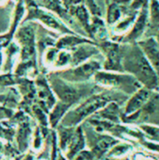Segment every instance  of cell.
I'll return each mask as SVG.
<instances>
[{
    "label": "cell",
    "instance_id": "cell-28",
    "mask_svg": "<svg viewBox=\"0 0 159 160\" xmlns=\"http://www.w3.org/2000/svg\"><path fill=\"white\" fill-rule=\"evenodd\" d=\"M112 2H114V3H116V4L119 5V6H122V5L124 6V5H127V4L130 3L131 0H112Z\"/></svg>",
    "mask_w": 159,
    "mask_h": 160
},
{
    "label": "cell",
    "instance_id": "cell-10",
    "mask_svg": "<svg viewBox=\"0 0 159 160\" xmlns=\"http://www.w3.org/2000/svg\"><path fill=\"white\" fill-rule=\"evenodd\" d=\"M17 38L22 46L23 58H29L35 50V33L34 29L30 25L23 26L17 34Z\"/></svg>",
    "mask_w": 159,
    "mask_h": 160
},
{
    "label": "cell",
    "instance_id": "cell-21",
    "mask_svg": "<svg viewBox=\"0 0 159 160\" xmlns=\"http://www.w3.org/2000/svg\"><path fill=\"white\" fill-rule=\"evenodd\" d=\"M75 133V130L71 127L63 128L60 132V145L62 150H65Z\"/></svg>",
    "mask_w": 159,
    "mask_h": 160
},
{
    "label": "cell",
    "instance_id": "cell-25",
    "mask_svg": "<svg viewBox=\"0 0 159 160\" xmlns=\"http://www.w3.org/2000/svg\"><path fill=\"white\" fill-rule=\"evenodd\" d=\"M128 148H129L128 145H123V144L122 145H117V146L115 145L112 147L108 156L109 157H119V156L124 155L127 151Z\"/></svg>",
    "mask_w": 159,
    "mask_h": 160
},
{
    "label": "cell",
    "instance_id": "cell-14",
    "mask_svg": "<svg viewBox=\"0 0 159 160\" xmlns=\"http://www.w3.org/2000/svg\"><path fill=\"white\" fill-rule=\"evenodd\" d=\"M99 118L102 120H106L109 122H118L119 121V107L118 104L116 102H109L106 106H104L102 109H101L98 114Z\"/></svg>",
    "mask_w": 159,
    "mask_h": 160
},
{
    "label": "cell",
    "instance_id": "cell-18",
    "mask_svg": "<svg viewBox=\"0 0 159 160\" xmlns=\"http://www.w3.org/2000/svg\"><path fill=\"white\" fill-rule=\"evenodd\" d=\"M122 16V11L119 5L112 2L108 6L107 9V23L112 25L116 22H117Z\"/></svg>",
    "mask_w": 159,
    "mask_h": 160
},
{
    "label": "cell",
    "instance_id": "cell-9",
    "mask_svg": "<svg viewBox=\"0 0 159 160\" xmlns=\"http://www.w3.org/2000/svg\"><path fill=\"white\" fill-rule=\"evenodd\" d=\"M29 18L33 19H38L40 22H42L44 24H46L47 27L53 29V30H57L60 32H67L70 33V31L68 29H66L63 25H62L52 15L48 14L47 12H45L44 10L38 8L36 5L31 4L30 6V9H29Z\"/></svg>",
    "mask_w": 159,
    "mask_h": 160
},
{
    "label": "cell",
    "instance_id": "cell-15",
    "mask_svg": "<svg viewBox=\"0 0 159 160\" xmlns=\"http://www.w3.org/2000/svg\"><path fill=\"white\" fill-rule=\"evenodd\" d=\"M98 52V49L95 48L94 47H80L75 52L72 57V63L75 65H77L81 62H85L87 58L90 56L94 55L95 53Z\"/></svg>",
    "mask_w": 159,
    "mask_h": 160
},
{
    "label": "cell",
    "instance_id": "cell-20",
    "mask_svg": "<svg viewBox=\"0 0 159 160\" xmlns=\"http://www.w3.org/2000/svg\"><path fill=\"white\" fill-rule=\"evenodd\" d=\"M82 43H88V41L83 38H80L75 36H66L62 38L59 40L57 46L59 48H69V47H74L77 46L78 44H82Z\"/></svg>",
    "mask_w": 159,
    "mask_h": 160
},
{
    "label": "cell",
    "instance_id": "cell-5",
    "mask_svg": "<svg viewBox=\"0 0 159 160\" xmlns=\"http://www.w3.org/2000/svg\"><path fill=\"white\" fill-rule=\"evenodd\" d=\"M150 99V89L142 87L132 94L129 100L127 102L124 116L131 119L141 109L149 102Z\"/></svg>",
    "mask_w": 159,
    "mask_h": 160
},
{
    "label": "cell",
    "instance_id": "cell-3",
    "mask_svg": "<svg viewBox=\"0 0 159 160\" xmlns=\"http://www.w3.org/2000/svg\"><path fill=\"white\" fill-rule=\"evenodd\" d=\"M96 83L104 87L117 88L126 94H133L142 88L141 83L130 74L123 72H97L94 75Z\"/></svg>",
    "mask_w": 159,
    "mask_h": 160
},
{
    "label": "cell",
    "instance_id": "cell-1",
    "mask_svg": "<svg viewBox=\"0 0 159 160\" xmlns=\"http://www.w3.org/2000/svg\"><path fill=\"white\" fill-rule=\"evenodd\" d=\"M123 71L130 74L141 85L150 90H158L159 78L138 45L123 52Z\"/></svg>",
    "mask_w": 159,
    "mask_h": 160
},
{
    "label": "cell",
    "instance_id": "cell-26",
    "mask_svg": "<svg viewBox=\"0 0 159 160\" xmlns=\"http://www.w3.org/2000/svg\"><path fill=\"white\" fill-rule=\"evenodd\" d=\"M142 128L148 134H150L153 137H158L159 136V128L153 127V126H142Z\"/></svg>",
    "mask_w": 159,
    "mask_h": 160
},
{
    "label": "cell",
    "instance_id": "cell-17",
    "mask_svg": "<svg viewBox=\"0 0 159 160\" xmlns=\"http://www.w3.org/2000/svg\"><path fill=\"white\" fill-rule=\"evenodd\" d=\"M70 106L71 105L62 102L54 107V109L52 110V113L50 115V118H49L50 124L52 127H55L59 123V121L62 119V118L65 115L66 111L69 109Z\"/></svg>",
    "mask_w": 159,
    "mask_h": 160
},
{
    "label": "cell",
    "instance_id": "cell-27",
    "mask_svg": "<svg viewBox=\"0 0 159 160\" xmlns=\"http://www.w3.org/2000/svg\"><path fill=\"white\" fill-rule=\"evenodd\" d=\"M146 4H147V0H133L132 4L130 5V8L132 10L135 11L140 8H146Z\"/></svg>",
    "mask_w": 159,
    "mask_h": 160
},
{
    "label": "cell",
    "instance_id": "cell-19",
    "mask_svg": "<svg viewBox=\"0 0 159 160\" xmlns=\"http://www.w3.org/2000/svg\"><path fill=\"white\" fill-rule=\"evenodd\" d=\"M44 6L51 10L60 15L61 17H63L66 14V9L64 8V4L62 3V0H42Z\"/></svg>",
    "mask_w": 159,
    "mask_h": 160
},
{
    "label": "cell",
    "instance_id": "cell-12",
    "mask_svg": "<svg viewBox=\"0 0 159 160\" xmlns=\"http://www.w3.org/2000/svg\"><path fill=\"white\" fill-rule=\"evenodd\" d=\"M147 20H148V11L146 8H143L141 9L139 17L135 20L132 26V30L129 32L128 36L127 37V41L136 40L142 35L147 25Z\"/></svg>",
    "mask_w": 159,
    "mask_h": 160
},
{
    "label": "cell",
    "instance_id": "cell-16",
    "mask_svg": "<svg viewBox=\"0 0 159 160\" xmlns=\"http://www.w3.org/2000/svg\"><path fill=\"white\" fill-rule=\"evenodd\" d=\"M72 13L79 20V22L83 24L85 29L90 33V24H89V16L86 7L82 4L74 5L72 7Z\"/></svg>",
    "mask_w": 159,
    "mask_h": 160
},
{
    "label": "cell",
    "instance_id": "cell-7",
    "mask_svg": "<svg viewBox=\"0 0 159 160\" xmlns=\"http://www.w3.org/2000/svg\"><path fill=\"white\" fill-rule=\"evenodd\" d=\"M137 45L142 49L157 75L159 76V44L157 40L150 38L138 42Z\"/></svg>",
    "mask_w": 159,
    "mask_h": 160
},
{
    "label": "cell",
    "instance_id": "cell-6",
    "mask_svg": "<svg viewBox=\"0 0 159 160\" xmlns=\"http://www.w3.org/2000/svg\"><path fill=\"white\" fill-rule=\"evenodd\" d=\"M52 88L57 96L60 98V100L69 105H72L81 97V93L77 88L71 85H68L63 80L53 79Z\"/></svg>",
    "mask_w": 159,
    "mask_h": 160
},
{
    "label": "cell",
    "instance_id": "cell-23",
    "mask_svg": "<svg viewBox=\"0 0 159 160\" xmlns=\"http://www.w3.org/2000/svg\"><path fill=\"white\" fill-rule=\"evenodd\" d=\"M150 17L154 25H159V1L152 0L150 4Z\"/></svg>",
    "mask_w": 159,
    "mask_h": 160
},
{
    "label": "cell",
    "instance_id": "cell-4",
    "mask_svg": "<svg viewBox=\"0 0 159 160\" xmlns=\"http://www.w3.org/2000/svg\"><path fill=\"white\" fill-rule=\"evenodd\" d=\"M102 48L106 55L105 69L109 72H124L122 67V58L124 50L117 43L103 42Z\"/></svg>",
    "mask_w": 159,
    "mask_h": 160
},
{
    "label": "cell",
    "instance_id": "cell-29",
    "mask_svg": "<svg viewBox=\"0 0 159 160\" xmlns=\"http://www.w3.org/2000/svg\"><path fill=\"white\" fill-rule=\"evenodd\" d=\"M1 149H2V145H1V142H0V152H1Z\"/></svg>",
    "mask_w": 159,
    "mask_h": 160
},
{
    "label": "cell",
    "instance_id": "cell-2",
    "mask_svg": "<svg viewBox=\"0 0 159 160\" xmlns=\"http://www.w3.org/2000/svg\"><path fill=\"white\" fill-rule=\"evenodd\" d=\"M112 101L113 98L108 93L93 95L79 104L75 110L66 114L62 119V125L65 127H74L87 117L102 109Z\"/></svg>",
    "mask_w": 159,
    "mask_h": 160
},
{
    "label": "cell",
    "instance_id": "cell-22",
    "mask_svg": "<svg viewBox=\"0 0 159 160\" xmlns=\"http://www.w3.org/2000/svg\"><path fill=\"white\" fill-rule=\"evenodd\" d=\"M29 128L27 126H22L18 134V142L21 150H23L27 146L28 137H29Z\"/></svg>",
    "mask_w": 159,
    "mask_h": 160
},
{
    "label": "cell",
    "instance_id": "cell-11",
    "mask_svg": "<svg viewBox=\"0 0 159 160\" xmlns=\"http://www.w3.org/2000/svg\"><path fill=\"white\" fill-rule=\"evenodd\" d=\"M85 147V137L83 134V130L81 128H77L75 131L68 146L66 156L68 159H73L76 156H77L81 151H83Z\"/></svg>",
    "mask_w": 159,
    "mask_h": 160
},
{
    "label": "cell",
    "instance_id": "cell-30",
    "mask_svg": "<svg viewBox=\"0 0 159 160\" xmlns=\"http://www.w3.org/2000/svg\"><path fill=\"white\" fill-rule=\"evenodd\" d=\"M105 2H106V3H107V4H108V3H109V2H110V0H105Z\"/></svg>",
    "mask_w": 159,
    "mask_h": 160
},
{
    "label": "cell",
    "instance_id": "cell-8",
    "mask_svg": "<svg viewBox=\"0 0 159 160\" xmlns=\"http://www.w3.org/2000/svg\"><path fill=\"white\" fill-rule=\"evenodd\" d=\"M101 69L100 62L96 61H89L82 63L74 70L70 71L65 77L72 81H84L88 79L90 77L95 75Z\"/></svg>",
    "mask_w": 159,
    "mask_h": 160
},
{
    "label": "cell",
    "instance_id": "cell-24",
    "mask_svg": "<svg viewBox=\"0 0 159 160\" xmlns=\"http://www.w3.org/2000/svg\"><path fill=\"white\" fill-rule=\"evenodd\" d=\"M72 62V56L70 53L66 52V51H62L58 54V56L56 57V62L55 64L57 66H64L67 63Z\"/></svg>",
    "mask_w": 159,
    "mask_h": 160
},
{
    "label": "cell",
    "instance_id": "cell-13",
    "mask_svg": "<svg viewBox=\"0 0 159 160\" xmlns=\"http://www.w3.org/2000/svg\"><path fill=\"white\" fill-rule=\"evenodd\" d=\"M117 143V141L110 136H102L95 143L94 147L91 150V153L96 158H101L106 154L113 146Z\"/></svg>",
    "mask_w": 159,
    "mask_h": 160
}]
</instances>
